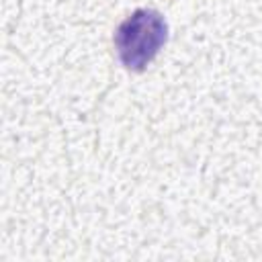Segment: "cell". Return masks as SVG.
<instances>
[{
    "mask_svg": "<svg viewBox=\"0 0 262 262\" xmlns=\"http://www.w3.org/2000/svg\"><path fill=\"white\" fill-rule=\"evenodd\" d=\"M168 41V23L154 8L133 10L115 31L113 43L121 66L129 72H143Z\"/></svg>",
    "mask_w": 262,
    "mask_h": 262,
    "instance_id": "1",
    "label": "cell"
}]
</instances>
